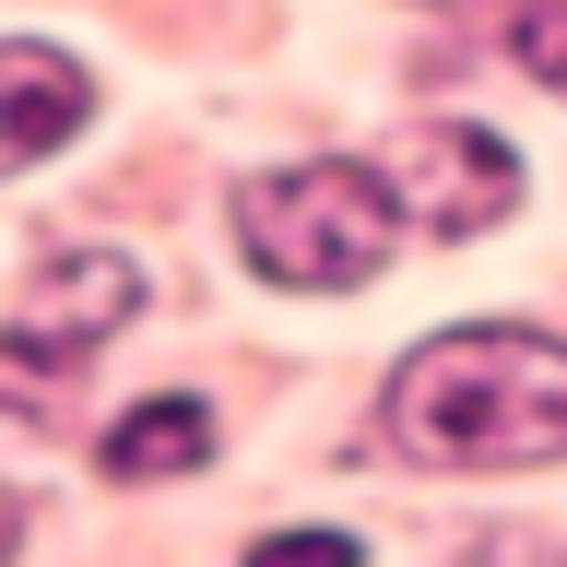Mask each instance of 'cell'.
I'll return each instance as SVG.
<instances>
[{
  "mask_svg": "<svg viewBox=\"0 0 567 567\" xmlns=\"http://www.w3.org/2000/svg\"><path fill=\"white\" fill-rule=\"evenodd\" d=\"M390 450L425 473H532L567 461V343L544 331H437L390 379Z\"/></svg>",
  "mask_w": 567,
  "mask_h": 567,
  "instance_id": "cell-1",
  "label": "cell"
},
{
  "mask_svg": "<svg viewBox=\"0 0 567 567\" xmlns=\"http://www.w3.org/2000/svg\"><path fill=\"white\" fill-rule=\"evenodd\" d=\"M402 237V202L379 189V166H284L237 189V248L272 284H308V296H343L367 284Z\"/></svg>",
  "mask_w": 567,
  "mask_h": 567,
  "instance_id": "cell-2",
  "label": "cell"
},
{
  "mask_svg": "<svg viewBox=\"0 0 567 567\" xmlns=\"http://www.w3.org/2000/svg\"><path fill=\"white\" fill-rule=\"evenodd\" d=\"M379 189L425 237H473V225H496V213L520 202V154L496 131H473V118H425V131H402L379 154Z\"/></svg>",
  "mask_w": 567,
  "mask_h": 567,
  "instance_id": "cell-3",
  "label": "cell"
},
{
  "mask_svg": "<svg viewBox=\"0 0 567 567\" xmlns=\"http://www.w3.org/2000/svg\"><path fill=\"white\" fill-rule=\"evenodd\" d=\"M83 118H95L83 60L71 48H35V35H0V177L35 166V154H60Z\"/></svg>",
  "mask_w": 567,
  "mask_h": 567,
  "instance_id": "cell-4",
  "label": "cell"
},
{
  "mask_svg": "<svg viewBox=\"0 0 567 567\" xmlns=\"http://www.w3.org/2000/svg\"><path fill=\"white\" fill-rule=\"evenodd\" d=\"M142 308V272L118 260V248H71V260H48V284H35V343H60V354H95L118 319Z\"/></svg>",
  "mask_w": 567,
  "mask_h": 567,
  "instance_id": "cell-5",
  "label": "cell"
},
{
  "mask_svg": "<svg viewBox=\"0 0 567 567\" xmlns=\"http://www.w3.org/2000/svg\"><path fill=\"white\" fill-rule=\"evenodd\" d=\"M189 461H213V414L189 390H154V402H131L106 425V473L118 485H154V473H189Z\"/></svg>",
  "mask_w": 567,
  "mask_h": 567,
  "instance_id": "cell-6",
  "label": "cell"
},
{
  "mask_svg": "<svg viewBox=\"0 0 567 567\" xmlns=\"http://www.w3.org/2000/svg\"><path fill=\"white\" fill-rule=\"evenodd\" d=\"M60 367H83V354H60V343H35V331H12V343H0V414H35V402L60 390Z\"/></svg>",
  "mask_w": 567,
  "mask_h": 567,
  "instance_id": "cell-7",
  "label": "cell"
},
{
  "mask_svg": "<svg viewBox=\"0 0 567 567\" xmlns=\"http://www.w3.org/2000/svg\"><path fill=\"white\" fill-rule=\"evenodd\" d=\"M508 48H520L532 83H556V95H567V0H520V12H508Z\"/></svg>",
  "mask_w": 567,
  "mask_h": 567,
  "instance_id": "cell-8",
  "label": "cell"
},
{
  "mask_svg": "<svg viewBox=\"0 0 567 567\" xmlns=\"http://www.w3.org/2000/svg\"><path fill=\"white\" fill-rule=\"evenodd\" d=\"M12 532H24V508H12V496H0V544H12Z\"/></svg>",
  "mask_w": 567,
  "mask_h": 567,
  "instance_id": "cell-9",
  "label": "cell"
}]
</instances>
